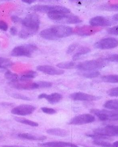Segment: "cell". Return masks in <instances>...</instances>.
Masks as SVG:
<instances>
[{"mask_svg": "<svg viewBox=\"0 0 118 147\" xmlns=\"http://www.w3.org/2000/svg\"><path fill=\"white\" fill-rule=\"evenodd\" d=\"M22 28L19 33V36L22 38H27L37 33L40 26L39 17L36 13H30L22 20Z\"/></svg>", "mask_w": 118, "mask_h": 147, "instance_id": "6da1fadb", "label": "cell"}, {"mask_svg": "<svg viewBox=\"0 0 118 147\" xmlns=\"http://www.w3.org/2000/svg\"><path fill=\"white\" fill-rule=\"evenodd\" d=\"M93 133V134H89L87 136L96 138L97 139L118 136V125H108L105 127L97 128L94 130Z\"/></svg>", "mask_w": 118, "mask_h": 147, "instance_id": "7a4b0ae2", "label": "cell"}, {"mask_svg": "<svg viewBox=\"0 0 118 147\" xmlns=\"http://www.w3.org/2000/svg\"><path fill=\"white\" fill-rule=\"evenodd\" d=\"M106 62L103 59L85 61L77 64L75 68L82 71H96L104 67L106 65Z\"/></svg>", "mask_w": 118, "mask_h": 147, "instance_id": "3957f363", "label": "cell"}, {"mask_svg": "<svg viewBox=\"0 0 118 147\" xmlns=\"http://www.w3.org/2000/svg\"><path fill=\"white\" fill-rule=\"evenodd\" d=\"M90 112L101 121H118V110L92 109Z\"/></svg>", "mask_w": 118, "mask_h": 147, "instance_id": "277c9868", "label": "cell"}, {"mask_svg": "<svg viewBox=\"0 0 118 147\" xmlns=\"http://www.w3.org/2000/svg\"><path fill=\"white\" fill-rule=\"evenodd\" d=\"M37 47L32 44L24 45L15 47L11 52L14 57H31L32 55L37 50Z\"/></svg>", "mask_w": 118, "mask_h": 147, "instance_id": "5b68a950", "label": "cell"}, {"mask_svg": "<svg viewBox=\"0 0 118 147\" xmlns=\"http://www.w3.org/2000/svg\"><path fill=\"white\" fill-rule=\"evenodd\" d=\"M50 28L56 40L69 36L74 33L72 27L64 25H55Z\"/></svg>", "mask_w": 118, "mask_h": 147, "instance_id": "8992f818", "label": "cell"}, {"mask_svg": "<svg viewBox=\"0 0 118 147\" xmlns=\"http://www.w3.org/2000/svg\"><path fill=\"white\" fill-rule=\"evenodd\" d=\"M95 120L93 115L88 113L80 114L72 118L68 124L71 125H81L93 123Z\"/></svg>", "mask_w": 118, "mask_h": 147, "instance_id": "52a82bcc", "label": "cell"}, {"mask_svg": "<svg viewBox=\"0 0 118 147\" xmlns=\"http://www.w3.org/2000/svg\"><path fill=\"white\" fill-rule=\"evenodd\" d=\"M118 46V40L112 37L102 38L94 44L96 48L101 50L110 49Z\"/></svg>", "mask_w": 118, "mask_h": 147, "instance_id": "ba28073f", "label": "cell"}, {"mask_svg": "<svg viewBox=\"0 0 118 147\" xmlns=\"http://www.w3.org/2000/svg\"><path fill=\"white\" fill-rule=\"evenodd\" d=\"M36 109L35 107L31 105H20L12 109L11 113L14 115L19 116H27L33 113Z\"/></svg>", "mask_w": 118, "mask_h": 147, "instance_id": "9c48e42d", "label": "cell"}, {"mask_svg": "<svg viewBox=\"0 0 118 147\" xmlns=\"http://www.w3.org/2000/svg\"><path fill=\"white\" fill-rule=\"evenodd\" d=\"M69 98L75 101H92L99 100L101 98V97L81 92H77L71 94Z\"/></svg>", "mask_w": 118, "mask_h": 147, "instance_id": "30bf717a", "label": "cell"}, {"mask_svg": "<svg viewBox=\"0 0 118 147\" xmlns=\"http://www.w3.org/2000/svg\"><path fill=\"white\" fill-rule=\"evenodd\" d=\"M116 23L113 20L102 16H96L92 18L90 20L89 24L91 26H109Z\"/></svg>", "mask_w": 118, "mask_h": 147, "instance_id": "8fae6325", "label": "cell"}, {"mask_svg": "<svg viewBox=\"0 0 118 147\" xmlns=\"http://www.w3.org/2000/svg\"><path fill=\"white\" fill-rule=\"evenodd\" d=\"M101 29L99 27L89 26H77L74 30V32L81 36H90L100 31Z\"/></svg>", "mask_w": 118, "mask_h": 147, "instance_id": "7c38bea8", "label": "cell"}, {"mask_svg": "<svg viewBox=\"0 0 118 147\" xmlns=\"http://www.w3.org/2000/svg\"><path fill=\"white\" fill-rule=\"evenodd\" d=\"M37 70L50 75H60L64 74V70L49 65L39 66L37 67Z\"/></svg>", "mask_w": 118, "mask_h": 147, "instance_id": "4fadbf2b", "label": "cell"}, {"mask_svg": "<svg viewBox=\"0 0 118 147\" xmlns=\"http://www.w3.org/2000/svg\"><path fill=\"white\" fill-rule=\"evenodd\" d=\"M12 86L13 87L18 89L22 90H33L39 88L38 84L37 82H18L12 83Z\"/></svg>", "mask_w": 118, "mask_h": 147, "instance_id": "5bb4252c", "label": "cell"}, {"mask_svg": "<svg viewBox=\"0 0 118 147\" xmlns=\"http://www.w3.org/2000/svg\"><path fill=\"white\" fill-rule=\"evenodd\" d=\"M39 145L43 147H79L72 143L60 141L43 143L39 144Z\"/></svg>", "mask_w": 118, "mask_h": 147, "instance_id": "9a60e30c", "label": "cell"}, {"mask_svg": "<svg viewBox=\"0 0 118 147\" xmlns=\"http://www.w3.org/2000/svg\"><path fill=\"white\" fill-rule=\"evenodd\" d=\"M47 134L52 136H56L66 137L69 135V131L64 129L59 128H53V129H48L46 130Z\"/></svg>", "mask_w": 118, "mask_h": 147, "instance_id": "2e32d148", "label": "cell"}, {"mask_svg": "<svg viewBox=\"0 0 118 147\" xmlns=\"http://www.w3.org/2000/svg\"><path fill=\"white\" fill-rule=\"evenodd\" d=\"M18 137L22 139H27L29 140H45L47 138L45 136H36V135H33L31 134H29L27 133H19L18 135Z\"/></svg>", "mask_w": 118, "mask_h": 147, "instance_id": "e0dca14e", "label": "cell"}, {"mask_svg": "<svg viewBox=\"0 0 118 147\" xmlns=\"http://www.w3.org/2000/svg\"><path fill=\"white\" fill-rule=\"evenodd\" d=\"M45 99L50 104H56L61 101L62 99V96L58 93H53L50 94H46Z\"/></svg>", "mask_w": 118, "mask_h": 147, "instance_id": "ac0fdd59", "label": "cell"}, {"mask_svg": "<svg viewBox=\"0 0 118 147\" xmlns=\"http://www.w3.org/2000/svg\"><path fill=\"white\" fill-rule=\"evenodd\" d=\"M37 75V73L35 71L29 70L22 73V75L20 78L21 82H28L33 79Z\"/></svg>", "mask_w": 118, "mask_h": 147, "instance_id": "d6986e66", "label": "cell"}, {"mask_svg": "<svg viewBox=\"0 0 118 147\" xmlns=\"http://www.w3.org/2000/svg\"><path fill=\"white\" fill-rule=\"evenodd\" d=\"M51 7V5H36L32 7L31 9L33 11L48 13L50 11Z\"/></svg>", "mask_w": 118, "mask_h": 147, "instance_id": "ffe728a7", "label": "cell"}, {"mask_svg": "<svg viewBox=\"0 0 118 147\" xmlns=\"http://www.w3.org/2000/svg\"><path fill=\"white\" fill-rule=\"evenodd\" d=\"M90 51H91V50L90 48L85 47V46H81L80 48H78L76 53L73 56V60L76 61V60H78L81 56L86 55V54L89 53Z\"/></svg>", "mask_w": 118, "mask_h": 147, "instance_id": "44dd1931", "label": "cell"}, {"mask_svg": "<svg viewBox=\"0 0 118 147\" xmlns=\"http://www.w3.org/2000/svg\"><path fill=\"white\" fill-rule=\"evenodd\" d=\"M106 109L110 110H118V99L109 100L106 101L103 105Z\"/></svg>", "mask_w": 118, "mask_h": 147, "instance_id": "7402d4cb", "label": "cell"}, {"mask_svg": "<svg viewBox=\"0 0 118 147\" xmlns=\"http://www.w3.org/2000/svg\"><path fill=\"white\" fill-rule=\"evenodd\" d=\"M5 76L6 79L11 82V83L18 82L20 80V77L18 74L9 70L5 73Z\"/></svg>", "mask_w": 118, "mask_h": 147, "instance_id": "603a6c76", "label": "cell"}, {"mask_svg": "<svg viewBox=\"0 0 118 147\" xmlns=\"http://www.w3.org/2000/svg\"><path fill=\"white\" fill-rule=\"evenodd\" d=\"M75 63L73 61L66 62L58 63L56 65L58 67L61 69H72L76 66Z\"/></svg>", "mask_w": 118, "mask_h": 147, "instance_id": "cb8c5ba5", "label": "cell"}, {"mask_svg": "<svg viewBox=\"0 0 118 147\" xmlns=\"http://www.w3.org/2000/svg\"><path fill=\"white\" fill-rule=\"evenodd\" d=\"M14 119L17 122H19V123L24 124L26 125L33 126V127H37V126H38L39 125V124L37 122H34V121L29 120V119H26L16 117L14 118Z\"/></svg>", "mask_w": 118, "mask_h": 147, "instance_id": "d4e9b609", "label": "cell"}, {"mask_svg": "<svg viewBox=\"0 0 118 147\" xmlns=\"http://www.w3.org/2000/svg\"><path fill=\"white\" fill-rule=\"evenodd\" d=\"M104 82L111 83H118V75H109L105 76L101 78Z\"/></svg>", "mask_w": 118, "mask_h": 147, "instance_id": "484cf974", "label": "cell"}, {"mask_svg": "<svg viewBox=\"0 0 118 147\" xmlns=\"http://www.w3.org/2000/svg\"><path fill=\"white\" fill-rule=\"evenodd\" d=\"M93 143L97 146L102 147H113V144L109 142L103 141L101 139H96L94 140Z\"/></svg>", "mask_w": 118, "mask_h": 147, "instance_id": "4316f807", "label": "cell"}, {"mask_svg": "<svg viewBox=\"0 0 118 147\" xmlns=\"http://www.w3.org/2000/svg\"><path fill=\"white\" fill-rule=\"evenodd\" d=\"M100 75V73L98 71H89L88 72L83 73L81 75L83 77L88 79L96 78Z\"/></svg>", "mask_w": 118, "mask_h": 147, "instance_id": "83f0119b", "label": "cell"}, {"mask_svg": "<svg viewBox=\"0 0 118 147\" xmlns=\"http://www.w3.org/2000/svg\"><path fill=\"white\" fill-rule=\"evenodd\" d=\"M12 63L9 59L0 57V68H6L11 67Z\"/></svg>", "mask_w": 118, "mask_h": 147, "instance_id": "f1b7e54d", "label": "cell"}, {"mask_svg": "<svg viewBox=\"0 0 118 147\" xmlns=\"http://www.w3.org/2000/svg\"><path fill=\"white\" fill-rule=\"evenodd\" d=\"M100 8L102 10L111 11H118V4H110L102 6Z\"/></svg>", "mask_w": 118, "mask_h": 147, "instance_id": "f546056e", "label": "cell"}, {"mask_svg": "<svg viewBox=\"0 0 118 147\" xmlns=\"http://www.w3.org/2000/svg\"><path fill=\"white\" fill-rule=\"evenodd\" d=\"M103 59L106 61L118 63V54L109 55Z\"/></svg>", "mask_w": 118, "mask_h": 147, "instance_id": "4dcf8cb0", "label": "cell"}, {"mask_svg": "<svg viewBox=\"0 0 118 147\" xmlns=\"http://www.w3.org/2000/svg\"><path fill=\"white\" fill-rule=\"evenodd\" d=\"M39 88H49L52 86V83L49 82L40 81L37 82Z\"/></svg>", "mask_w": 118, "mask_h": 147, "instance_id": "1f68e13d", "label": "cell"}, {"mask_svg": "<svg viewBox=\"0 0 118 147\" xmlns=\"http://www.w3.org/2000/svg\"><path fill=\"white\" fill-rule=\"evenodd\" d=\"M107 94L111 97H118V87L109 89Z\"/></svg>", "mask_w": 118, "mask_h": 147, "instance_id": "d6a6232c", "label": "cell"}, {"mask_svg": "<svg viewBox=\"0 0 118 147\" xmlns=\"http://www.w3.org/2000/svg\"><path fill=\"white\" fill-rule=\"evenodd\" d=\"M107 32L110 35L118 36V25L108 29L107 30Z\"/></svg>", "mask_w": 118, "mask_h": 147, "instance_id": "836d02e7", "label": "cell"}, {"mask_svg": "<svg viewBox=\"0 0 118 147\" xmlns=\"http://www.w3.org/2000/svg\"><path fill=\"white\" fill-rule=\"evenodd\" d=\"M41 111L46 114L52 115L56 113L57 111L53 108H49L47 107H43L41 108Z\"/></svg>", "mask_w": 118, "mask_h": 147, "instance_id": "e575fe53", "label": "cell"}, {"mask_svg": "<svg viewBox=\"0 0 118 147\" xmlns=\"http://www.w3.org/2000/svg\"><path fill=\"white\" fill-rule=\"evenodd\" d=\"M13 97L15 98L19 99L24 100H30L31 99L29 97L25 95H22V94H19L15 93L13 94Z\"/></svg>", "mask_w": 118, "mask_h": 147, "instance_id": "d590c367", "label": "cell"}, {"mask_svg": "<svg viewBox=\"0 0 118 147\" xmlns=\"http://www.w3.org/2000/svg\"><path fill=\"white\" fill-rule=\"evenodd\" d=\"M77 46H78V44L76 43L71 45L69 46L68 49H67V51H66L67 54H70L72 53V52H74V51H75V50L77 48Z\"/></svg>", "mask_w": 118, "mask_h": 147, "instance_id": "8d00e7d4", "label": "cell"}, {"mask_svg": "<svg viewBox=\"0 0 118 147\" xmlns=\"http://www.w3.org/2000/svg\"><path fill=\"white\" fill-rule=\"evenodd\" d=\"M8 28V25L3 20H0V30L6 31Z\"/></svg>", "mask_w": 118, "mask_h": 147, "instance_id": "74e56055", "label": "cell"}, {"mask_svg": "<svg viewBox=\"0 0 118 147\" xmlns=\"http://www.w3.org/2000/svg\"><path fill=\"white\" fill-rule=\"evenodd\" d=\"M11 20H12L13 22L15 23H19V22H21V23L22 21V19L16 16H12L11 17Z\"/></svg>", "mask_w": 118, "mask_h": 147, "instance_id": "f35d334b", "label": "cell"}, {"mask_svg": "<svg viewBox=\"0 0 118 147\" xmlns=\"http://www.w3.org/2000/svg\"><path fill=\"white\" fill-rule=\"evenodd\" d=\"M10 32L12 36H16L18 33V29L15 26H12L10 29Z\"/></svg>", "mask_w": 118, "mask_h": 147, "instance_id": "ab89813d", "label": "cell"}, {"mask_svg": "<svg viewBox=\"0 0 118 147\" xmlns=\"http://www.w3.org/2000/svg\"><path fill=\"white\" fill-rule=\"evenodd\" d=\"M112 19L115 22H118V13L113 15L112 17Z\"/></svg>", "mask_w": 118, "mask_h": 147, "instance_id": "60d3db41", "label": "cell"}, {"mask_svg": "<svg viewBox=\"0 0 118 147\" xmlns=\"http://www.w3.org/2000/svg\"><path fill=\"white\" fill-rule=\"evenodd\" d=\"M24 3H26V4H31L32 3H34L35 1H33V0H26V1H22Z\"/></svg>", "mask_w": 118, "mask_h": 147, "instance_id": "b9f144b4", "label": "cell"}, {"mask_svg": "<svg viewBox=\"0 0 118 147\" xmlns=\"http://www.w3.org/2000/svg\"><path fill=\"white\" fill-rule=\"evenodd\" d=\"M2 147H27L24 146H15V145H4Z\"/></svg>", "mask_w": 118, "mask_h": 147, "instance_id": "7bdbcfd3", "label": "cell"}, {"mask_svg": "<svg viewBox=\"0 0 118 147\" xmlns=\"http://www.w3.org/2000/svg\"><path fill=\"white\" fill-rule=\"evenodd\" d=\"M113 147H118V141L114 142L113 144Z\"/></svg>", "mask_w": 118, "mask_h": 147, "instance_id": "ee69618b", "label": "cell"}]
</instances>
